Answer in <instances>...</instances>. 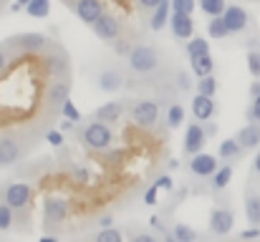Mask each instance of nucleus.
Wrapping results in <instances>:
<instances>
[{"mask_svg": "<svg viewBox=\"0 0 260 242\" xmlns=\"http://www.w3.org/2000/svg\"><path fill=\"white\" fill-rule=\"evenodd\" d=\"M126 66L134 76H154L162 68V53L157 46L152 43H139L132 46V51L126 53Z\"/></svg>", "mask_w": 260, "mask_h": 242, "instance_id": "f257e3e1", "label": "nucleus"}, {"mask_svg": "<svg viewBox=\"0 0 260 242\" xmlns=\"http://www.w3.org/2000/svg\"><path fill=\"white\" fill-rule=\"evenodd\" d=\"M79 139H81V144L88 147L91 152H106V149H111V142H114V134H111V129H109V124H104V121H91L88 126H84L81 131H79Z\"/></svg>", "mask_w": 260, "mask_h": 242, "instance_id": "f03ea898", "label": "nucleus"}, {"mask_svg": "<svg viewBox=\"0 0 260 242\" xmlns=\"http://www.w3.org/2000/svg\"><path fill=\"white\" fill-rule=\"evenodd\" d=\"M8 46H10L15 53H20V56H33V53L48 51L51 41H48L43 33H20V36L8 38Z\"/></svg>", "mask_w": 260, "mask_h": 242, "instance_id": "7ed1b4c3", "label": "nucleus"}, {"mask_svg": "<svg viewBox=\"0 0 260 242\" xmlns=\"http://www.w3.org/2000/svg\"><path fill=\"white\" fill-rule=\"evenodd\" d=\"M132 121L139 129H154L159 121V101L157 98H139L132 106Z\"/></svg>", "mask_w": 260, "mask_h": 242, "instance_id": "20e7f679", "label": "nucleus"}, {"mask_svg": "<svg viewBox=\"0 0 260 242\" xmlns=\"http://www.w3.org/2000/svg\"><path fill=\"white\" fill-rule=\"evenodd\" d=\"M3 202H8L15 212H25L33 202V187L28 182H10L3 192Z\"/></svg>", "mask_w": 260, "mask_h": 242, "instance_id": "39448f33", "label": "nucleus"}, {"mask_svg": "<svg viewBox=\"0 0 260 242\" xmlns=\"http://www.w3.org/2000/svg\"><path fill=\"white\" fill-rule=\"evenodd\" d=\"M222 18H225V23H228V28H230V36H245L248 28L253 25L250 13H248L243 5H235V3H230V5L225 8Z\"/></svg>", "mask_w": 260, "mask_h": 242, "instance_id": "423d86ee", "label": "nucleus"}, {"mask_svg": "<svg viewBox=\"0 0 260 242\" xmlns=\"http://www.w3.org/2000/svg\"><path fill=\"white\" fill-rule=\"evenodd\" d=\"M217 166H220V157H215L210 152H197L187 161V169L194 179H210L217 171Z\"/></svg>", "mask_w": 260, "mask_h": 242, "instance_id": "0eeeda50", "label": "nucleus"}, {"mask_svg": "<svg viewBox=\"0 0 260 242\" xmlns=\"http://www.w3.org/2000/svg\"><path fill=\"white\" fill-rule=\"evenodd\" d=\"M69 68H71L69 53L61 46H53V51L46 53V58H43V71L51 79H63V76H69Z\"/></svg>", "mask_w": 260, "mask_h": 242, "instance_id": "6e6552de", "label": "nucleus"}, {"mask_svg": "<svg viewBox=\"0 0 260 242\" xmlns=\"http://www.w3.org/2000/svg\"><path fill=\"white\" fill-rule=\"evenodd\" d=\"M233 225H235V212L230 204H217L212 212H210V232L212 235H230L233 232Z\"/></svg>", "mask_w": 260, "mask_h": 242, "instance_id": "1a4fd4ad", "label": "nucleus"}, {"mask_svg": "<svg viewBox=\"0 0 260 242\" xmlns=\"http://www.w3.org/2000/svg\"><path fill=\"white\" fill-rule=\"evenodd\" d=\"M207 142V131H205V124L202 121H194V124H187V131H184V142H182V154L189 159L194 157L197 152H202Z\"/></svg>", "mask_w": 260, "mask_h": 242, "instance_id": "9d476101", "label": "nucleus"}, {"mask_svg": "<svg viewBox=\"0 0 260 242\" xmlns=\"http://www.w3.org/2000/svg\"><path fill=\"white\" fill-rule=\"evenodd\" d=\"M91 30L96 33V38H101V41H106V43H116V41L121 38V20H119L116 15H111V13H104V15L91 25Z\"/></svg>", "mask_w": 260, "mask_h": 242, "instance_id": "9b49d317", "label": "nucleus"}, {"mask_svg": "<svg viewBox=\"0 0 260 242\" xmlns=\"http://www.w3.org/2000/svg\"><path fill=\"white\" fill-rule=\"evenodd\" d=\"M25 149H28V147H23V142H20L18 136L3 134V136H0V166H13V164H18Z\"/></svg>", "mask_w": 260, "mask_h": 242, "instance_id": "f8f14e48", "label": "nucleus"}, {"mask_svg": "<svg viewBox=\"0 0 260 242\" xmlns=\"http://www.w3.org/2000/svg\"><path fill=\"white\" fill-rule=\"evenodd\" d=\"M71 212V204L63 197H46L43 199V222L46 225H61Z\"/></svg>", "mask_w": 260, "mask_h": 242, "instance_id": "ddd939ff", "label": "nucleus"}, {"mask_svg": "<svg viewBox=\"0 0 260 242\" xmlns=\"http://www.w3.org/2000/svg\"><path fill=\"white\" fill-rule=\"evenodd\" d=\"M69 98H71V81H69V76L53 79L48 86H46V103H48L53 111L61 109L63 101H69Z\"/></svg>", "mask_w": 260, "mask_h": 242, "instance_id": "4468645a", "label": "nucleus"}, {"mask_svg": "<svg viewBox=\"0 0 260 242\" xmlns=\"http://www.w3.org/2000/svg\"><path fill=\"white\" fill-rule=\"evenodd\" d=\"M170 30L177 41H189L194 36V20H192V13H174L172 10V18H170Z\"/></svg>", "mask_w": 260, "mask_h": 242, "instance_id": "2eb2a0df", "label": "nucleus"}, {"mask_svg": "<svg viewBox=\"0 0 260 242\" xmlns=\"http://www.w3.org/2000/svg\"><path fill=\"white\" fill-rule=\"evenodd\" d=\"M192 116L197 121H210L217 116V103H215V96H205V93H197L192 98Z\"/></svg>", "mask_w": 260, "mask_h": 242, "instance_id": "dca6fc26", "label": "nucleus"}, {"mask_svg": "<svg viewBox=\"0 0 260 242\" xmlns=\"http://www.w3.org/2000/svg\"><path fill=\"white\" fill-rule=\"evenodd\" d=\"M74 13L79 15V20H81V23L93 25V23H96L106 10H104V3H101V0H76Z\"/></svg>", "mask_w": 260, "mask_h": 242, "instance_id": "f3484780", "label": "nucleus"}, {"mask_svg": "<svg viewBox=\"0 0 260 242\" xmlns=\"http://www.w3.org/2000/svg\"><path fill=\"white\" fill-rule=\"evenodd\" d=\"M96 86L104 93H116L124 86V74L119 68H101L99 76H96Z\"/></svg>", "mask_w": 260, "mask_h": 242, "instance_id": "a211bd4d", "label": "nucleus"}, {"mask_svg": "<svg viewBox=\"0 0 260 242\" xmlns=\"http://www.w3.org/2000/svg\"><path fill=\"white\" fill-rule=\"evenodd\" d=\"M245 217H248V225H255L260 227V189L253 187V182L245 187Z\"/></svg>", "mask_w": 260, "mask_h": 242, "instance_id": "6ab92c4d", "label": "nucleus"}, {"mask_svg": "<svg viewBox=\"0 0 260 242\" xmlns=\"http://www.w3.org/2000/svg\"><path fill=\"white\" fill-rule=\"evenodd\" d=\"M124 111H126V103L124 101H106L104 106H99L93 111V119H99L104 124H116L124 116Z\"/></svg>", "mask_w": 260, "mask_h": 242, "instance_id": "aec40b11", "label": "nucleus"}, {"mask_svg": "<svg viewBox=\"0 0 260 242\" xmlns=\"http://www.w3.org/2000/svg\"><path fill=\"white\" fill-rule=\"evenodd\" d=\"M170 18H172V3H170V0H162V3L152 10L149 30H154V33L165 30V28H167V23H170Z\"/></svg>", "mask_w": 260, "mask_h": 242, "instance_id": "412c9836", "label": "nucleus"}, {"mask_svg": "<svg viewBox=\"0 0 260 242\" xmlns=\"http://www.w3.org/2000/svg\"><path fill=\"white\" fill-rule=\"evenodd\" d=\"M235 136H238V142L245 147V152L260 149V124H255V121H248Z\"/></svg>", "mask_w": 260, "mask_h": 242, "instance_id": "4be33fe9", "label": "nucleus"}, {"mask_svg": "<svg viewBox=\"0 0 260 242\" xmlns=\"http://www.w3.org/2000/svg\"><path fill=\"white\" fill-rule=\"evenodd\" d=\"M243 154H245V147L238 142V136H233V139H225V142H220V147H217V157L222 161H235L243 159Z\"/></svg>", "mask_w": 260, "mask_h": 242, "instance_id": "5701e85b", "label": "nucleus"}, {"mask_svg": "<svg viewBox=\"0 0 260 242\" xmlns=\"http://www.w3.org/2000/svg\"><path fill=\"white\" fill-rule=\"evenodd\" d=\"M233 171H235L233 161L220 164L217 171L210 177V189H212V192H222V189H228V184H230V179H233Z\"/></svg>", "mask_w": 260, "mask_h": 242, "instance_id": "b1692460", "label": "nucleus"}, {"mask_svg": "<svg viewBox=\"0 0 260 242\" xmlns=\"http://www.w3.org/2000/svg\"><path fill=\"white\" fill-rule=\"evenodd\" d=\"M189 71H192L197 79H202V76H210V74H215V58H212L210 53L194 56V58H189Z\"/></svg>", "mask_w": 260, "mask_h": 242, "instance_id": "393cba45", "label": "nucleus"}, {"mask_svg": "<svg viewBox=\"0 0 260 242\" xmlns=\"http://www.w3.org/2000/svg\"><path fill=\"white\" fill-rule=\"evenodd\" d=\"M207 36H210L212 41H225V38L230 36V28H228V23H225L222 15H212V18L207 20Z\"/></svg>", "mask_w": 260, "mask_h": 242, "instance_id": "a878e982", "label": "nucleus"}, {"mask_svg": "<svg viewBox=\"0 0 260 242\" xmlns=\"http://www.w3.org/2000/svg\"><path fill=\"white\" fill-rule=\"evenodd\" d=\"M182 121H184V106L174 101V103H170V109L165 114V124H167V129H179Z\"/></svg>", "mask_w": 260, "mask_h": 242, "instance_id": "bb28decb", "label": "nucleus"}, {"mask_svg": "<svg viewBox=\"0 0 260 242\" xmlns=\"http://www.w3.org/2000/svg\"><path fill=\"white\" fill-rule=\"evenodd\" d=\"M184 51H187V58H194V56H202V53H210V43H207V38H200V36H192V38L187 41V46H184Z\"/></svg>", "mask_w": 260, "mask_h": 242, "instance_id": "cd10ccee", "label": "nucleus"}, {"mask_svg": "<svg viewBox=\"0 0 260 242\" xmlns=\"http://www.w3.org/2000/svg\"><path fill=\"white\" fill-rule=\"evenodd\" d=\"M167 240H177V242H192L197 240V232L192 230V227H187V225H182V222H177L172 227V232H167Z\"/></svg>", "mask_w": 260, "mask_h": 242, "instance_id": "c85d7f7f", "label": "nucleus"}, {"mask_svg": "<svg viewBox=\"0 0 260 242\" xmlns=\"http://www.w3.org/2000/svg\"><path fill=\"white\" fill-rule=\"evenodd\" d=\"M197 5H200V10H202L207 18H212V15H222V13H225L228 0H197Z\"/></svg>", "mask_w": 260, "mask_h": 242, "instance_id": "c756f323", "label": "nucleus"}, {"mask_svg": "<svg viewBox=\"0 0 260 242\" xmlns=\"http://www.w3.org/2000/svg\"><path fill=\"white\" fill-rule=\"evenodd\" d=\"M25 13L30 18H46L51 13V0H30L25 5Z\"/></svg>", "mask_w": 260, "mask_h": 242, "instance_id": "7c9ffc66", "label": "nucleus"}, {"mask_svg": "<svg viewBox=\"0 0 260 242\" xmlns=\"http://www.w3.org/2000/svg\"><path fill=\"white\" fill-rule=\"evenodd\" d=\"M13 222H15V210L8 202H0V232L13 230Z\"/></svg>", "mask_w": 260, "mask_h": 242, "instance_id": "2f4dec72", "label": "nucleus"}, {"mask_svg": "<svg viewBox=\"0 0 260 242\" xmlns=\"http://www.w3.org/2000/svg\"><path fill=\"white\" fill-rule=\"evenodd\" d=\"M194 88H197V93H205V96H215V93H217V79H215V74L197 79Z\"/></svg>", "mask_w": 260, "mask_h": 242, "instance_id": "473e14b6", "label": "nucleus"}, {"mask_svg": "<svg viewBox=\"0 0 260 242\" xmlns=\"http://www.w3.org/2000/svg\"><path fill=\"white\" fill-rule=\"evenodd\" d=\"M194 74H187L184 68H179L177 74H174V83H177V88L182 91V93H187V91H192L194 88V79H192Z\"/></svg>", "mask_w": 260, "mask_h": 242, "instance_id": "72a5a7b5", "label": "nucleus"}, {"mask_svg": "<svg viewBox=\"0 0 260 242\" xmlns=\"http://www.w3.org/2000/svg\"><path fill=\"white\" fill-rule=\"evenodd\" d=\"M245 61H248V71H250V76H253V79H260V48L258 46L248 51Z\"/></svg>", "mask_w": 260, "mask_h": 242, "instance_id": "f704fd0d", "label": "nucleus"}, {"mask_svg": "<svg viewBox=\"0 0 260 242\" xmlns=\"http://www.w3.org/2000/svg\"><path fill=\"white\" fill-rule=\"evenodd\" d=\"M96 240L99 242H121V232L119 230H111V227H101L96 232Z\"/></svg>", "mask_w": 260, "mask_h": 242, "instance_id": "c9c22d12", "label": "nucleus"}, {"mask_svg": "<svg viewBox=\"0 0 260 242\" xmlns=\"http://www.w3.org/2000/svg\"><path fill=\"white\" fill-rule=\"evenodd\" d=\"M172 3L174 13H194L197 8V0H170Z\"/></svg>", "mask_w": 260, "mask_h": 242, "instance_id": "e433bc0d", "label": "nucleus"}, {"mask_svg": "<svg viewBox=\"0 0 260 242\" xmlns=\"http://www.w3.org/2000/svg\"><path fill=\"white\" fill-rule=\"evenodd\" d=\"M61 114L66 116V119H74V121H81V111L76 109V103L69 98V101H63V106H61Z\"/></svg>", "mask_w": 260, "mask_h": 242, "instance_id": "4c0bfd02", "label": "nucleus"}, {"mask_svg": "<svg viewBox=\"0 0 260 242\" xmlns=\"http://www.w3.org/2000/svg\"><path fill=\"white\" fill-rule=\"evenodd\" d=\"M245 119H248V121H255V124H260V96L250 98V106H248V111H245Z\"/></svg>", "mask_w": 260, "mask_h": 242, "instance_id": "58836bf2", "label": "nucleus"}, {"mask_svg": "<svg viewBox=\"0 0 260 242\" xmlns=\"http://www.w3.org/2000/svg\"><path fill=\"white\" fill-rule=\"evenodd\" d=\"M10 53H13V48L8 46V41L0 43V76L5 74V68H8V63H10Z\"/></svg>", "mask_w": 260, "mask_h": 242, "instance_id": "ea45409f", "label": "nucleus"}, {"mask_svg": "<svg viewBox=\"0 0 260 242\" xmlns=\"http://www.w3.org/2000/svg\"><path fill=\"white\" fill-rule=\"evenodd\" d=\"M154 184H157L159 189H167V192H172L174 189V179L170 177V174H159V177L154 179Z\"/></svg>", "mask_w": 260, "mask_h": 242, "instance_id": "a19ab883", "label": "nucleus"}, {"mask_svg": "<svg viewBox=\"0 0 260 242\" xmlns=\"http://www.w3.org/2000/svg\"><path fill=\"white\" fill-rule=\"evenodd\" d=\"M157 192H159V187H157V184H149L147 192H144V204L154 207V204H157Z\"/></svg>", "mask_w": 260, "mask_h": 242, "instance_id": "79ce46f5", "label": "nucleus"}, {"mask_svg": "<svg viewBox=\"0 0 260 242\" xmlns=\"http://www.w3.org/2000/svg\"><path fill=\"white\" fill-rule=\"evenodd\" d=\"M46 142H48L51 147H61L66 139H63V134H61V131H46Z\"/></svg>", "mask_w": 260, "mask_h": 242, "instance_id": "37998d69", "label": "nucleus"}, {"mask_svg": "<svg viewBox=\"0 0 260 242\" xmlns=\"http://www.w3.org/2000/svg\"><path fill=\"white\" fill-rule=\"evenodd\" d=\"M255 237H260V227H255V225H250L248 230L240 232V240H255Z\"/></svg>", "mask_w": 260, "mask_h": 242, "instance_id": "c03bdc74", "label": "nucleus"}, {"mask_svg": "<svg viewBox=\"0 0 260 242\" xmlns=\"http://www.w3.org/2000/svg\"><path fill=\"white\" fill-rule=\"evenodd\" d=\"M159 3H162V0H137V5H139L142 10H147V13H152Z\"/></svg>", "mask_w": 260, "mask_h": 242, "instance_id": "a18cd8bd", "label": "nucleus"}, {"mask_svg": "<svg viewBox=\"0 0 260 242\" xmlns=\"http://www.w3.org/2000/svg\"><path fill=\"white\" fill-rule=\"evenodd\" d=\"M74 126H76V121H74V119H66V116H63V121L58 124L61 131H74Z\"/></svg>", "mask_w": 260, "mask_h": 242, "instance_id": "49530a36", "label": "nucleus"}, {"mask_svg": "<svg viewBox=\"0 0 260 242\" xmlns=\"http://www.w3.org/2000/svg\"><path fill=\"white\" fill-rule=\"evenodd\" d=\"M248 96H250V98L260 96V79H255L253 83H250V88H248Z\"/></svg>", "mask_w": 260, "mask_h": 242, "instance_id": "de8ad7c7", "label": "nucleus"}, {"mask_svg": "<svg viewBox=\"0 0 260 242\" xmlns=\"http://www.w3.org/2000/svg\"><path fill=\"white\" fill-rule=\"evenodd\" d=\"M202 124H205L207 136H217V124H212V119H210V121H202Z\"/></svg>", "mask_w": 260, "mask_h": 242, "instance_id": "09e8293b", "label": "nucleus"}, {"mask_svg": "<svg viewBox=\"0 0 260 242\" xmlns=\"http://www.w3.org/2000/svg\"><path fill=\"white\" fill-rule=\"evenodd\" d=\"M250 177H255L260 182V149H258V154H255V159H253V174Z\"/></svg>", "mask_w": 260, "mask_h": 242, "instance_id": "8fccbe9b", "label": "nucleus"}, {"mask_svg": "<svg viewBox=\"0 0 260 242\" xmlns=\"http://www.w3.org/2000/svg\"><path fill=\"white\" fill-rule=\"evenodd\" d=\"M134 240H137V242H152V240H154V235H152V232H142V235H137Z\"/></svg>", "mask_w": 260, "mask_h": 242, "instance_id": "3c124183", "label": "nucleus"}, {"mask_svg": "<svg viewBox=\"0 0 260 242\" xmlns=\"http://www.w3.org/2000/svg\"><path fill=\"white\" fill-rule=\"evenodd\" d=\"M99 225H101V227H111V225H114V217H111V215H106V217H101V220H99Z\"/></svg>", "mask_w": 260, "mask_h": 242, "instance_id": "603ef678", "label": "nucleus"}, {"mask_svg": "<svg viewBox=\"0 0 260 242\" xmlns=\"http://www.w3.org/2000/svg\"><path fill=\"white\" fill-rule=\"evenodd\" d=\"M76 179H79V182H86L88 171H86V169H76Z\"/></svg>", "mask_w": 260, "mask_h": 242, "instance_id": "864d4df0", "label": "nucleus"}, {"mask_svg": "<svg viewBox=\"0 0 260 242\" xmlns=\"http://www.w3.org/2000/svg\"><path fill=\"white\" fill-rule=\"evenodd\" d=\"M177 166H179V161H177V159H170V161H167V169H170V171H172V169H177Z\"/></svg>", "mask_w": 260, "mask_h": 242, "instance_id": "5fc2aeb1", "label": "nucleus"}, {"mask_svg": "<svg viewBox=\"0 0 260 242\" xmlns=\"http://www.w3.org/2000/svg\"><path fill=\"white\" fill-rule=\"evenodd\" d=\"M61 3H63V5H69V8H74V5H76V0H61Z\"/></svg>", "mask_w": 260, "mask_h": 242, "instance_id": "6e6d98bb", "label": "nucleus"}, {"mask_svg": "<svg viewBox=\"0 0 260 242\" xmlns=\"http://www.w3.org/2000/svg\"><path fill=\"white\" fill-rule=\"evenodd\" d=\"M15 3H20V5H23V8H25V5H28V3H30V0H15Z\"/></svg>", "mask_w": 260, "mask_h": 242, "instance_id": "4d7b16f0", "label": "nucleus"}, {"mask_svg": "<svg viewBox=\"0 0 260 242\" xmlns=\"http://www.w3.org/2000/svg\"><path fill=\"white\" fill-rule=\"evenodd\" d=\"M3 3H5V0H0V5H3Z\"/></svg>", "mask_w": 260, "mask_h": 242, "instance_id": "13d9d810", "label": "nucleus"}]
</instances>
